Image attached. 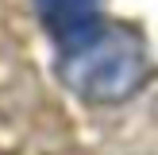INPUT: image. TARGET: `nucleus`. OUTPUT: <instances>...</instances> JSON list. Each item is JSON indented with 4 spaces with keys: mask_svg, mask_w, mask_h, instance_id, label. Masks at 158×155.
Masks as SVG:
<instances>
[{
    "mask_svg": "<svg viewBox=\"0 0 158 155\" xmlns=\"http://www.w3.org/2000/svg\"><path fill=\"white\" fill-rule=\"evenodd\" d=\"M58 78L85 101H123L147 82V46L131 27L100 20L97 27L58 43Z\"/></svg>",
    "mask_w": 158,
    "mask_h": 155,
    "instance_id": "f257e3e1",
    "label": "nucleus"
},
{
    "mask_svg": "<svg viewBox=\"0 0 158 155\" xmlns=\"http://www.w3.org/2000/svg\"><path fill=\"white\" fill-rule=\"evenodd\" d=\"M35 12L54 43H66L100 23V0H35Z\"/></svg>",
    "mask_w": 158,
    "mask_h": 155,
    "instance_id": "f03ea898",
    "label": "nucleus"
}]
</instances>
